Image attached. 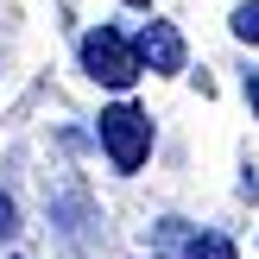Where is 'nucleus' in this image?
Returning <instances> with one entry per match:
<instances>
[{
    "instance_id": "obj_1",
    "label": "nucleus",
    "mask_w": 259,
    "mask_h": 259,
    "mask_svg": "<svg viewBox=\"0 0 259 259\" xmlns=\"http://www.w3.org/2000/svg\"><path fill=\"white\" fill-rule=\"evenodd\" d=\"M101 146H108L114 171H139V164L152 158V114L133 108V101H114V108L101 114Z\"/></svg>"
},
{
    "instance_id": "obj_2",
    "label": "nucleus",
    "mask_w": 259,
    "mask_h": 259,
    "mask_svg": "<svg viewBox=\"0 0 259 259\" xmlns=\"http://www.w3.org/2000/svg\"><path fill=\"white\" fill-rule=\"evenodd\" d=\"M82 70L95 82H108V89H133L139 63H133V45L114 25H95V32H82Z\"/></svg>"
},
{
    "instance_id": "obj_3",
    "label": "nucleus",
    "mask_w": 259,
    "mask_h": 259,
    "mask_svg": "<svg viewBox=\"0 0 259 259\" xmlns=\"http://www.w3.org/2000/svg\"><path fill=\"white\" fill-rule=\"evenodd\" d=\"M133 63L139 70H158V76H177L184 70V38H177L171 19H146L133 38Z\"/></svg>"
},
{
    "instance_id": "obj_4",
    "label": "nucleus",
    "mask_w": 259,
    "mask_h": 259,
    "mask_svg": "<svg viewBox=\"0 0 259 259\" xmlns=\"http://www.w3.org/2000/svg\"><path fill=\"white\" fill-rule=\"evenodd\" d=\"M190 259H240V253L228 234H202V240H190Z\"/></svg>"
},
{
    "instance_id": "obj_5",
    "label": "nucleus",
    "mask_w": 259,
    "mask_h": 259,
    "mask_svg": "<svg viewBox=\"0 0 259 259\" xmlns=\"http://www.w3.org/2000/svg\"><path fill=\"white\" fill-rule=\"evenodd\" d=\"M234 38L259 45V7H240V13H234Z\"/></svg>"
},
{
    "instance_id": "obj_6",
    "label": "nucleus",
    "mask_w": 259,
    "mask_h": 259,
    "mask_svg": "<svg viewBox=\"0 0 259 259\" xmlns=\"http://www.w3.org/2000/svg\"><path fill=\"white\" fill-rule=\"evenodd\" d=\"M13 234H19V215H13V202L0 196V240H13Z\"/></svg>"
},
{
    "instance_id": "obj_7",
    "label": "nucleus",
    "mask_w": 259,
    "mask_h": 259,
    "mask_svg": "<svg viewBox=\"0 0 259 259\" xmlns=\"http://www.w3.org/2000/svg\"><path fill=\"white\" fill-rule=\"evenodd\" d=\"M247 101H253V114H259V70H247Z\"/></svg>"
},
{
    "instance_id": "obj_8",
    "label": "nucleus",
    "mask_w": 259,
    "mask_h": 259,
    "mask_svg": "<svg viewBox=\"0 0 259 259\" xmlns=\"http://www.w3.org/2000/svg\"><path fill=\"white\" fill-rule=\"evenodd\" d=\"M133 7H146V0H133Z\"/></svg>"
}]
</instances>
